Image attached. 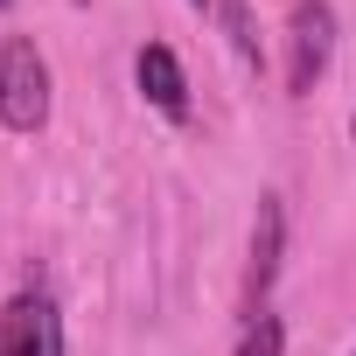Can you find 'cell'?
Returning a JSON list of instances; mask_svg holds the SVG:
<instances>
[{
  "label": "cell",
  "mask_w": 356,
  "mask_h": 356,
  "mask_svg": "<svg viewBox=\"0 0 356 356\" xmlns=\"http://www.w3.org/2000/svg\"><path fill=\"white\" fill-rule=\"evenodd\" d=\"M189 8H210V0H189Z\"/></svg>",
  "instance_id": "ba28073f"
},
{
  "label": "cell",
  "mask_w": 356,
  "mask_h": 356,
  "mask_svg": "<svg viewBox=\"0 0 356 356\" xmlns=\"http://www.w3.org/2000/svg\"><path fill=\"white\" fill-rule=\"evenodd\" d=\"M0 126L42 133L49 126V63L35 35H0Z\"/></svg>",
  "instance_id": "6da1fadb"
},
{
  "label": "cell",
  "mask_w": 356,
  "mask_h": 356,
  "mask_svg": "<svg viewBox=\"0 0 356 356\" xmlns=\"http://www.w3.org/2000/svg\"><path fill=\"white\" fill-rule=\"evenodd\" d=\"M335 56V8L328 0H293V22H286V98H307L328 77Z\"/></svg>",
  "instance_id": "7a4b0ae2"
},
{
  "label": "cell",
  "mask_w": 356,
  "mask_h": 356,
  "mask_svg": "<svg viewBox=\"0 0 356 356\" xmlns=\"http://www.w3.org/2000/svg\"><path fill=\"white\" fill-rule=\"evenodd\" d=\"M133 77H140V98L161 119H189V77H182V56H175L168 42H147L140 63H133Z\"/></svg>",
  "instance_id": "277c9868"
},
{
  "label": "cell",
  "mask_w": 356,
  "mask_h": 356,
  "mask_svg": "<svg viewBox=\"0 0 356 356\" xmlns=\"http://www.w3.org/2000/svg\"><path fill=\"white\" fill-rule=\"evenodd\" d=\"M280 245H286V217H280V196H259L252 273H245V314H252V321L266 314V286H273V273H280Z\"/></svg>",
  "instance_id": "5b68a950"
},
{
  "label": "cell",
  "mask_w": 356,
  "mask_h": 356,
  "mask_svg": "<svg viewBox=\"0 0 356 356\" xmlns=\"http://www.w3.org/2000/svg\"><path fill=\"white\" fill-rule=\"evenodd\" d=\"M0 8H15V0H0Z\"/></svg>",
  "instance_id": "9c48e42d"
},
{
  "label": "cell",
  "mask_w": 356,
  "mask_h": 356,
  "mask_svg": "<svg viewBox=\"0 0 356 356\" xmlns=\"http://www.w3.org/2000/svg\"><path fill=\"white\" fill-rule=\"evenodd\" d=\"M210 8H217V22H224V35H231L238 63H245V70H259V29H252V8H245V0H210Z\"/></svg>",
  "instance_id": "8992f818"
},
{
  "label": "cell",
  "mask_w": 356,
  "mask_h": 356,
  "mask_svg": "<svg viewBox=\"0 0 356 356\" xmlns=\"http://www.w3.org/2000/svg\"><path fill=\"white\" fill-rule=\"evenodd\" d=\"M238 356H286V328H280V314H259L252 328H245V349Z\"/></svg>",
  "instance_id": "52a82bcc"
},
{
  "label": "cell",
  "mask_w": 356,
  "mask_h": 356,
  "mask_svg": "<svg viewBox=\"0 0 356 356\" xmlns=\"http://www.w3.org/2000/svg\"><path fill=\"white\" fill-rule=\"evenodd\" d=\"M0 356H63V314L49 293L0 300Z\"/></svg>",
  "instance_id": "3957f363"
}]
</instances>
